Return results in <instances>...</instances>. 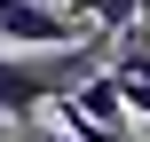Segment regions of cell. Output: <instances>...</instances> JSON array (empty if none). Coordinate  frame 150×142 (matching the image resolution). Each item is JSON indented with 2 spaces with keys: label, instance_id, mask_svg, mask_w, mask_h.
<instances>
[{
  "label": "cell",
  "instance_id": "cell-1",
  "mask_svg": "<svg viewBox=\"0 0 150 142\" xmlns=\"http://www.w3.org/2000/svg\"><path fill=\"white\" fill-rule=\"evenodd\" d=\"M111 32H87V40H63V47H8L0 55V119H32L47 111L55 95H71L87 71H103V47Z\"/></svg>",
  "mask_w": 150,
  "mask_h": 142
},
{
  "label": "cell",
  "instance_id": "cell-2",
  "mask_svg": "<svg viewBox=\"0 0 150 142\" xmlns=\"http://www.w3.org/2000/svg\"><path fill=\"white\" fill-rule=\"evenodd\" d=\"M103 71H119V79H150V24L111 32V55H103Z\"/></svg>",
  "mask_w": 150,
  "mask_h": 142
},
{
  "label": "cell",
  "instance_id": "cell-3",
  "mask_svg": "<svg viewBox=\"0 0 150 142\" xmlns=\"http://www.w3.org/2000/svg\"><path fill=\"white\" fill-rule=\"evenodd\" d=\"M40 142H127V134H119V126H79V134L55 126V134H40Z\"/></svg>",
  "mask_w": 150,
  "mask_h": 142
},
{
  "label": "cell",
  "instance_id": "cell-4",
  "mask_svg": "<svg viewBox=\"0 0 150 142\" xmlns=\"http://www.w3.org/2000/svg\"><path fill=\"white\" fill-rule=\"evenodd\" d=\"M0 142H8V126H0Z\"/></svg>",
  "mask_w": 150,
  "mask_h": 142
}]
</instances>
